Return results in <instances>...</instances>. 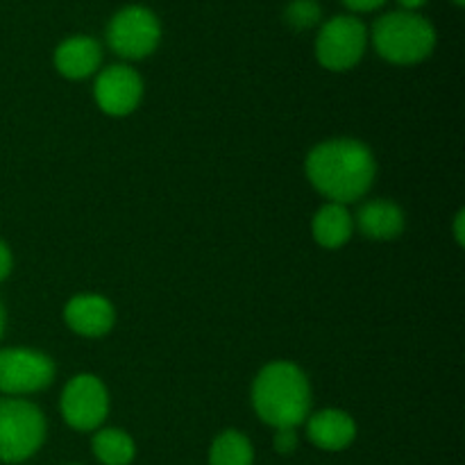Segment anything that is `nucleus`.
Returning <instances> with one entry per match:
<instances>
[{
	"label": "nucleus",
	"instance_id": "nucleus-1",
	"mask_svg": "<svg viewBox=\"0 0 465 465\" xmlns=\"http://www.w3.org/2000/svg\"><path fill=\"white\" fill-rule=\"evenodd\" d=\"M309 182L330 203L350 204L371 191L377 162L371 148L357 139H330L318 143L304 162Z\"/></svg>",
	"mask_w": 465,
	"mask_h": 465
},
{
	"label": "nucleus",
	"instance_id": "nucleus-2",
	"mask_svg": "<svg viewBox=\"0 0 465 465\" xmlns=\"http://www.w3.org/2000/svg\"><path fill=\"white\" fill-rule=\"evenodd\" d=\"M252 407L259 420L275 430H298L312 413V386L302 368L272 361L252 381Z\"/></svg>",
	"mask_w": 465,
	"mask_h": 465
},
{
	"label": "nucleus",
	"instance_id": "nucleus-3",
	"mask_svg": "<svg viewBox=\"0 0 465 465\" xmlns=\"http://www.w3.org/2000/svg\"><path fill=\"white\" fill-rule=\"evenodd\" d=\"M372 44L386 62L411 66L434 53L436 30L425 16L416 12H389L372 25Z\"/></svg>",
	"mask_w": 465,
	"mask_h": 465
},
{
	"label": "nucleus",
	"instance_id": "nucleus-4",
	"mask_svg": "<svg viewBox=\"0 0 465 465\" xmlns=\"http://www.w3.org/2000/svg\"><path fill=\"white\" fill-rule=\"evenodd\" d=\"M45 440V418L36 404L23 398L0 400V461L23 463Z\"/></svg>",
	"mask_w": 465,
	"mask_h": 465
},
{
	"label": "nucleus",
	"instance_id": "nucleus-5",
	"mask_svg": "<svg viewBox=\"0 0 465 465\" xmlns=\"http://www.w3.org/2000/svg\"><path fill=\"white\" fill-rule=\"evenodd\" d=\"M162 41V23L157 14L143 5H127L112 16L107 25V44L118 57L143 59L157 50Z\"/></svg>",
	"mask_w": 465,
	"mask_h": 465
},
{
	"label": "nucleus",
	"instance_id": "nucleus-6",
	"mask_svg": "<svg viewBox=\"0 0 465 465\" xmlns=\"http://www.w3.org/2000/svg\"><path fill=\"white\" fill-rule=\"evenodd\" d=\"M368 30L357 16L341 14L322 23L316 36V59L327 71H350L361 62Z\"/></svg>",
	"mask_w": 465,
	"mask_h": 465
},
{
	"label": "nucleus",
	"instance_id": "nucleus-7",
	"mask_svg": "<svg viewBox=\"0 0 465 465\" xmlns=\"http://www.w3.org/2000/svg\"><path fill=\"white\" fill-rule=\"evenodd\" d=\"M54 361L39 350H0V391L9 398L39 393L54 380Z\"/></svg>",
	"mask_w": 465,
	"mask_h": 465
},
{
	"label": "nucleus",
	"instance_id": "nucleus-8",
	"mask_svg": "<svg viewBox=\"0 0 465 465\" xmlns=\"http://www.w3.org/2000/svg\"><path fill=\"white\" fill-rule=\"evenodd\" d=\"M59 411H62L66 425L75 431L100 430L109 413L107 386L89 372L75 375L64 386Z\"/></svg>",
	"mask_w": 465,
	"mask_h": 465
},
{
	"label": "nucleus",
	"instance_id": "nucleus-9",
	"mask_svg": "<svg viewBox=\"0 0 465 465\" xmlns=\"http://www.w3.org/2000/svg\"><path fill=\"white\" fill-rule=\"evenodd\" d=\"M94 98L107 116H127L141 104L143 80L127 64H114L95 75Z\"/></svg>",
	"mask_w": 465,
	"mask_h": 465
},
{
	"label": "nucleus",
	"instance_id": "nucleus-10",
	"mask_svg": "<svg viewBox=\"0 0 465 465\" xmlns=\"http://www.w3.org/2000/svg\"><path fill=\"white\" fill-rule=\"evenodd\" d=\"M64 321L75 334L86 339H100L109 334L116 322V312L107 298L95 293L75 295L64 307Z\"/></svg>",
	"mask_w": 465,
	"mask_h": 465
},
{
	"label": "nucleus",
	"instance_id": "nucleus-11",
	"mask_svg": "<svg viewBox=\"0 0 465 465\" xmlns=\"http://www.w3.org/2000/svg\"><path fill=\"white\" fill-rule=\"evenodd\" d=\"M304 422H307L309 440L325 452H341L357 439V422L348 411H341V409H322V411L309 413Z\"/></svg>",
	"mask_w": 465,
	"mask_h": 465
},
{
	"label": "nucleus",
	"instance_id": "nucleus-12",
	"mask_svg": "<svg viewBox=\"0 0 465 465\" xmlns=\"http://www.w3.org/2000/svg\"><path fill=\"white\" fill-rule=\"evenodd\" d=\"M103 48L94 36H68L54 50V68L68 80H84L100 68Z\"/></svg>",
	"mask_w": 465,
	"mask_h": 465
},
{
	"label": "nucleus",
	"instance_id": "nucleus-13",
	"mask_svg": "<svg viewBox=\"0 0 465 465\" xmlns=\"http://www.w3.org/2000/svg\"><path fill=\"white\" fill-rule=\"evenodd\" d=\"M354 225L371 241H393L404 232L407 218L391 200H368L359 207Z\"/></svg>",
	"mask_w": 465,
	"mask_h": 465
},
{
	"label": "nucleus",
	"instance_id": "nucleus-14",
	"mask_svg": "<svg viewBox=\"0 0 465 465\" xmlns=\"http://www.w3.org/2000/svg\"><path fill=\"white\" fill-rule=\"evenodd\" d=\"M312 234L321 248L339 250L352 239L354 234V216L348 212L345 204L327 203L313 213Z\"/></svg>",
	"mask_w": 465,
	"mask_h": 465
},
{
	"label": "nucleus",
	"instance_id": "nucleus-15",
	"mask_svg": "<svg viewBox=\"0 0 465 465\" xmlns=\"http://www.w3.org/2000/svg\"><path fill=\"white\" fill-rule=\"evenodd\" d=\"M94 457L103 465H130L136 457V445L132 436L123 430H95L91 440Z\"/></svg>",
	"mask_w": 465,
	"mask_h": 465
},
{
	"label": "nucleus",
	"instance_id": "nucleus-16",
	"mask_svg": "<svg viewBox=\"0 0 465 465\" xmlns=\"http://www.w3.org/2000/svg\"><path fill=\"white\" fill-rule=\"evenodd\" d=\"M209 465H254V448L245 434L227 430L213 439Z\"/></svg>",
	"mask_w": 465,
	"mask_h": 465
},
{
	"label": "nucleus",
	"instance_id": "nucleus-17",
	"mask_svg": "<svg viewBox=\"0 0 465 465\" xmlns=\"http://www.w3.org/2000/svg\"><path fill=\"white\" fill-rule=\"evenodd\" d=\"M322 12L316 0H291L284 9V18L293 30H309L321 21Z\"/></svg>",
	"mask_w": 465,
	"mask_h": 465
},
{
	"label": "nucleus",
	"instance_id": "nucleus-18",
	"mask_svg": "<svg viewBox=\"0 0 465 465\" xmlns=\"http://www.w3.org/2000/svg\"><path fill=\"white\" fill-rule=\"evenodd\" d=\"M298 431L291 430V427H284V430H275V439H272V448H275L277 454L282 457H289L298 450Z\"/></svg>",
	"mask_w": 465,
	"mask_h": 465
},
{
	"label": "nucleus",
	"instance_id": "nucleus-19",
	"mask_svg": "<svg viewBox=\"0 0 465 465\" xmlns=\"http://www.w3.org/2000/svg\"><path fill=\"white\" fill-rule=\"evenodd\" d=\"M14 259H12V250L7 248L5 241H0V282L7 280L9 272H12Z\"/></svg>",
	"mask_w": 465,
	"mask_h": 465
},
{
	"label": "nucleus",
	"instance_id": "nucleus-20",
	"mask_svg": "<svg viewBox=\"0 0 465 465\" xmlns=\"http://www.w3.org/2000/svg\"><path fill=\"white\" fill-rule=\"evenodd\" d=\"M345 7L352 9V12H372V9L381 7L386 0H343Z\"/></svg>",
	"mask_w": 465,
	"mask_h": 465
},
{
	"label": "nucleus",
	"instance_id": "nucleus-21",
	"mask_svg": "<svg viewBox=\"0 0 465 465\" xmlns=\"http://www.w3.org/2000/svg\"><path fill=\"white\" fill-rule=\"evenodd\" d=\"M463 221H465L463 212H459L457 213V223H454V236H457L459 245H463Z\"/></svg>",
	"mask_w": 465,
	"mask_h": 465
},
{
	"label": "nucleus",
	"instance_id": "nucleus-22",
	"mask_svg": "<svg viewBox=\"0 0 465 465\" xmlns=\"http://www.w3.org/2000/svg\"><path fill=\"white\" fill-rule=\"evenodd\" d=\"M400 5H402L404 9H407V12H416L418 7H422V5L427 3V0H398Z\"/></svg>",
	"mask_w": 465,
	"mask_h": 465
},
{
	"label": "nucleus",
	"instance_id": "nucleus-23",
	"mask_svg": "<svg viewBox=\"0 0 465 465\" xmlns=\"http://www.w3.org/2000/svg\"><path fill=\"white\" fill-rule=\"evenodd\" d=\"M3 334H5V307L3 302H0V339H3Z\"/></svg>",
	"mask_w": 465,
	"mask_h": 465
},
{
	"label": "nucleus",
	"instance_id": "nucleus-24",
	"mask_svg": "<svg viewBox=\"0 0 465 465\" xmlns=\"http://www.w3.org/2000/svg\"><path fill=\"white\" fill-rule=\"evenodd\" d=\"M454 3H457V5H459V7H461V5L465 3V0H454Z\"/></svg>",
	"mask_w": 465,
	"mask_h": 465
}]
</instances>
